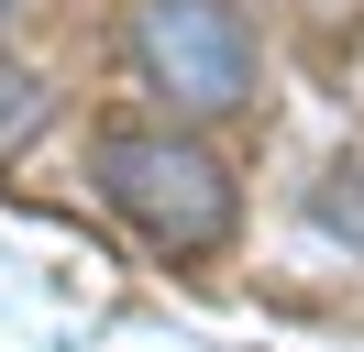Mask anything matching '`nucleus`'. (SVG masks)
<instances>
[{"label": "nucleus", "mask_w": 364, "mask_h": 352, "mask_svg": "<svg viewBox=\"0 0 364 352\" xmlns=\"http://www.w3.org/2000/svg\"><path fill=\"white\" fill-rule=\"evenodd\" d=\"M100 198H111L155 253H221L232 220H243L232 165L199 132H100Z\"/></svg>", "instance_id": "nucleus-1"}, {"label": "nucleus", "mask_w": 364, "mask_h": 352, "mask_svg": "<svg viewBox=\"0 0 364 352\" xmlns=\"http://www.w3.org/2000/svg\"><path fill=\"white\" fill-rule=\"evenodd\" d=\"M133 66L166 110H243L254 88V33L232 0H133Z\"/></svg>", "instance_id": "nucleus-2"}, {"label": "nucleus", "mask_w": 364, "mask_h": 352, "mask_svg": "<svg viewBox=\"0 0 364 352\" xmlns=\"http://www.w3.org/2000/svg\"><path fill=\"white\" fill-rule=\"evenodd\" d=\"M33 121H45V77H33V66H11V55H0V143H23Z\"/></svg>", "instance_id": "nucleus-3"}, {"label": "nucleus", "mask_w": 364, "mask_h": 352, "mask_svg": "<svg viewBox=\"0 0 364 352\" xmlns=\"http://www.w3.org/2000/svg\"><path fill=\"white\" fill-rule=\"evenodd\" d=\"M342 176V165H331ZM320 220H331V231H364V187H320Z\"/></svg>", "instance_id": "nucleus-4"}, {"label": "nucleus", "mask_w": 364, "mask_h": 352, "mask_svg": "<svg viewBox=\"0 0 364 352\" xmlns=\"http://www.w3.org/2000/svg\"><path fill=\"white\" fill-rule=\"evenodd\" d=\"M11 11H23V0H0V22H11Z\"/></svg>", "instance_id": "nucleus-5"}]
</instances>
